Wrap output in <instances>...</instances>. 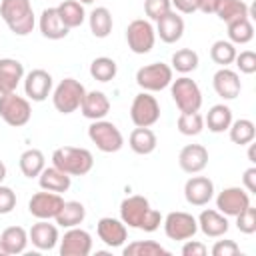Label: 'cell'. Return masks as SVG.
Listing matches in <instances>:
<instances>
[{"mask_svg": "<svg viewBox=\"0 0 256 256\" xmlns=\"http://www.w3.org/2000/svg\"><path fill=\"white\" fill-rule=\"evenodd\" d=\"M120 220L128 228L154 232L162 224V214L150 206L148 198L134 194V196H128L120 202Z\"/></svg>", "mask_w": 256, "mask_h": 256, "instance_id": "6da1fadb", "label": "cell"}, {"mask_svg": "<svg viewBox=\"0 0 256 256\" xmlns=\"http://www.w3.org/2000/svg\"><path fill=\"white\" fill-rule=\"evenodd\" d=\"M0 16L16 36H28L36 24L30 0H0Z\"/></svg>", "mask_w": 256, "mask_h": 256, "instance_id": "7a4b0ae2", "label": "cell"}, {"mask_svg": "<svg viewBox=\"0 0 256 256\" xmlns=\"http://www.w3.org/2000/svg\"><path fill=\"white\" fill-rule=\"evenodd\" d=\"M52 166L60 168L70 176H84L94 166V156L86 148L78 146H60L52 152Z\"/></svg>", "mask_w": 256, "mask_h": 256, "instance_id": "3957f363", "label": "cell"}, {"mask_svg": "<svg viewBox=\"0 0 256 256\" xmlns=\"http://www.w3.org/2000/svg\"><path fill=\"white\" fill-rule=\"evenodd\" d=\"M86 88L76 78H64L52 90V104L60 114H72L80 108Z\"/></svg>", "mask_w": 256, "mask_h": 256, "instance_id": "277c9868", "label": "cell"}, {"mask_svg": "<svg viewBox=\"0 0 256 256\" xmlns=\"http://www.w3.org/2000/svg\"><path fill=\"white\" fill-rule=\"evenodd\" d=\"M88 138L104 154L118 152L124 146V136H122L120 128L114 122H108L104 118L102 120H92V124L88 126Z\"/></svg>", "mask_w": 256, "mask_h": 256, "instance_id": "5b68a950", "label": "cell"}, {"mask_svg": "<svg viewBox=\"0 0 256 256\" xmlns=\"http://www.w3.org/2000/svg\"><path fill=\"white\" fill-rule=\"evenodd\" d=\"M170 94H172V100H174V104L180 112H198L200 106H202L200 86L192 78H188L186 74L172 80Z\"/></svg>", "mask_w": 256, "mask_h": 256, "instance_id": "8992f818", "label": "cell"}, {"mask_svg": "<svg viewBox=\"0 0 256 256\" xmlns=\"http://www.w3.org/2000/svg\"><path fill=\"white\" fill-rule=\"evenodd\" d=\"M0 118L14 128L26 126L32 118V106L30 100L24 96H18L16 92L0 94Z\"/></svg>", "mask_w": 256, "mask_h": 256, "instance_id": "52a82bcc", "label": "cell"}, {"mask_svg": "<svg viewBox=\"0 0 256 256\" xmlns=\"http://www.w3.org/2000/svg\"><path fill=\"white\" fill-rule=\"evenodd\" d=\"M174 80V70L164 62H152L136 72V84L144 92H160L168 88Z\"/></svg>", "mask_w": 256, "mask_h": 256, "instance_id": "ba28073f", "label": "cell"}, {"mask_svg": "<svg viewBox=\"0 0 256 256\" xmlns=\"http://www.w3.org/2000/svg\"><path fill=\"white\" fill-rule=\"evenodd\" d=\"M126 42L134 54H148L156 44V28L150 20L136 18L126 28Z\"/></svg>", "mask_w": 256, "mask_h": 256, "instance_id": "9c48e42d", "label": "cell"}, {"mask_svg": "<svg viewBox=\"0 0 256 256\" xmlns=\"http://www.w3.org/2000/svg\"><path fill=\"white\" fill-rule=\"evenodd\" d=\"M130 120L134 122V126H142V128H150L160 120V104L156 100V96H152V92H140L134 96L132 106H130Z\"/></svg>", "mask_w": 256, "mask_h": 256, "instance_id": "30bf717a", "label": "cell"}, {"mask_svg": "<svg viewBox=\"0 0 256 256\" xmlns=\"http://www.w3.org/2000/svg\"><path fill=\"white\" fill-rule=\"evenodd\" d=\"M162 226H164V234L176 242H184L188 238H194V234L198 232L196 218L188 212H182V210L166 214V218H162Z\"/></svg>", "mask_w": 256, "mask_h": 256, "instance_id": "8fae6325", "label": "cell"}, {"mask_svg": "<svg viewBox=\"0 0 256 256\" xmlns=\"http://www.w3.org/2000/svg\"><path fill=\"white\" fill-rule=\"evenodd\" d=\"M62 204H64V198L60 194L42 190V192L32 194V198L28 200V212L36 220H54L56 214L60 212Z\"/></svg>", "mask_w": 256, "mask_h": 256, "instance_id": "7c38bea8", "label": "cell"}, {"mask_svg": "<svg viewBox=\"0 0 256 256\" xmlns=\"http://www.w3.org/2000/svg\"><path fill=\"white\" fill-rule=\"evenodd\" d=\"M60 248V256H88L92 252V236L90 232L78 228V226H72V228H66L64 236L58 240Z\"/></svg>", "mask_w": 256, "mask_h": 256, "instance_id": "4fadbf2b", "label": "cell"}, {"mask_svg": "<svg viewBox=\"0 0 256 256\" xmlns=\"http://www.w3.org/2000/svg\"><path fill=\"white\" fill-rule=\"evenodd\" d=\"M250 206V194L240 186H228L216 196V210L224 216H236Z\"/></svg>", "mask_w": 256, "mask_h": 256, "instance_id": "5bb4252c", "label": "cell"}, {"mask_svg": "<svg viewBox=\"0 0 256 256\" xmlns=\"http://www.w3.org/2000/svg\"><path fill=\"white\" fill-rule=\"evenodd\" d=\"M52 86H54V80L50 72L42 68H34L24 76V92H26V98L32 102H44L50 96Z\"/></svg>", "mask_w": 256, "mask_h": 256, "instance_id": "9a60e30c", "label": "cell"}, {"mask_svg": "<svg viewBox=\"0 0 256 256\" xmlns=\"http://www.w3.org/2000/svg\"><path fill=\"white\" fill-rule=\"evenodd\" d=\"M96 234L108 248H120L128 240V226L118 218L104 216L96 224Z\"/></svg>", "mask_w": 256, "mask_h": 256, "instance_id": "2e32d148", "label": "cell"}, {"mask_svg": "<svg viewBox=\"0 0 256 256\" xmlns=\"http://www.w3.org/2000/svg\"><path fill=\"white\" fill-rule=\"evenodd\" d=\"M184 198L192 206H206L214 198V182L208 176H192L184 184Z\"/></svg>", "mask_w": 256, "mask_h": 256, "instance_id": "e0dca14e", "label": "cell"}, {"mask_svg": "<svg viewBox=\"0 0 256 256\" xmlns=\"http://www.w3.org/2000/svg\"><path fill=\"white\" fill-rule=\"evenodd\" d=\"M212 86H214V92L224 100H234L242 90L238 72L230 70L228 66L216 70V74L212 76Z\"/></svg>", "mask_w": 256, "mask_h": 256, "instance_id": "ac0fdd59", "label": "cell"}, {"mask_svg": "<svg viewBox=\"0 0 256 256\" xmlns=\"http://www.w3.org/2000/svg\"><path fill=\"white\" fill-rule=\"evenodd\" d=\"M182 34H184V18L176 10H170L156 20V36L162 42L176 44L182 38Z\"/></svg>", "mask_w": 256, "mask_h": 256, "instance_id": "d6986e66", "label": "cell"}, {"mask_svg": "<svg viewBox=\"0 0 256 256\" xmlns=\"http://www.w3.org/2000/svg\"><path fill=\"white\" fill-rule=\"evenodd\" d=\"M178 164L186 174H198L208 166V150L202 144H186L178 154Z\"/></svg>", "mask_w": 256, "mask_h": 256, "instance_id": "ffe728a7", "label": "cell"}, {"mask_svg": "<svg viewBox=\"0 0 256 256\" xmlns=\"http://www.w3.org/2000/svg\"><path fill=\"white\" fill-rule=\"evenodd\" d=\"M196 222H198V230H202V234L208 238H222L230 228L228 216H224L222 212L212 210V208L202 210L200 216L196 218Z\"/></svg>", "mask_w": 256, "mask_h": 256, "instance_id": "44dd1931", "label": "cell"}, {"mask_svg": "<svg viewBox=\"0 0 256 256\" xmlns=\"http://www.w3.org/2000/svg\"><path fill=\"white\" fill-rule=\"evenodd\" d=\"M58 240H60L58 226L50 224V220H38L28 230V242H32L38 250H52L56 248Z\"/></svg>", "mask_w": 256, "mask_h": 256, "instance_id": "7402d4cb", "label": "cell"}, {"mask_svg": "<svg viewBox=\"0 0 256 256\" xmlns=\"http://www.w3.org/2000/svg\"><path fill=\"white\" fill-rule=\"evenodd\" d=\"M20 80H24V66L16 58H0V94L16 92Z\"/></svg>", "mask_w": 256, "mask_h": 256, "instance_id": "603a6c76", "label": "cell"}, {"mask_svg": "<svg viewBox=\"0 0 256 256\" xmlns=\"http://www.w3.org/2000/svg\"><path fill=\"white\" fill-rule=\"evenodd\" d=\"M80 112L84 118L88 120H102L106 118V114L110 112V100L104 92L100 90H90L84 94L82 104H80Z\"/></svg>", "mask_w": 256, "mask_h": 256, "instance_id": "cb8c5ba5", "label": "cell"}, {"mask_svg": "<svg viewBox=\"0 0 256 256\" xmlns=\"http://www.w3.org/2000/svg\"><path fill=\"white\" fill-rule=\"evenodd\" d=\"M38 28L42 32L44 38L48 40H62L68 36V28L62 24L60 16H58V10L56 8H44L42 14H40V20H38Z\"/></svg>", "mask_w": 256, "mask_h": 256, "instance_id": "d4e9b609", "label": "cell"}, {"mask_svg": "<svg viewBox=\"0 0 256 256\" xmlns=\"http://www.w3.org/2000/svg\"><path fill=\"white\" fill-rule=\"evenodd\" d=\"M38 184H40L42 190H50V192L62 194V192H66L70 188L72 176L66 174V172H62L56 166H44V170L38 176Z\"/></svg>", "mask_w": 256, "mask_h": 256, "instance_id": "484cf974", "label": "cell"}, {"mask_svg": "<svg viewBox=\"0 0 256 256\" xmlns=\"http://www.w3.org/2000/svg\"><path fill=\"white\" fill-rule=\"evenodd\" d=\"M128 146L132 152L140 154V156H146V154H152L158 146V138L154 134V130L150 128H142V126H136L130 136H128Z\"/></svg>", "mask_w": 256, "mask_h": 256, "instance_id": "4316f807", "label": "cell"}, {"mask_svg": "<svg viewBox=\"0 0 256 256\" xmlns=\"http://www.w3.org/2000/svg\"><path fill=\"white\" fill-rule=\"evenodd\" d=\"M0 244L6 252V256L10 254H22L28 246V232L22 226H8L2 230L0 234Z\"/></svg>", "mask_w": 256, "mask_h": 256, "instance_id": "83f0119b", "label": "cell"}, {"mask_svg": "<svg viewBox=\"0 0 256 256\" xmlns=\"http://www.w3.org/2000/svg\"><path fill=\"white\" fill-rule=\"evenodd\" d=\"M86 218V208L82 202L78 200H68L62 204L60 212L56 214V226L60 228H72V226H80Z\"/></svg>", "mask_w": 256, "mask_h": 256, "instance_id": "f1b7e54d", "label": "cell"}, {"mask_svg": "<svg viewBox=\"0 0 256 256\" xmlns=\"http://www.w3.org/2000/svg\"><path fill=\"white\" fill-rule=\"evenodd\" d=\"M58 10V16L62 20V24L72 30V28H78L82 26V22L86 20V10H84V4H80L78 0H64L56 6Z\"/></svg>", "mask_w": 256, "mask_h": 256, "instance_id": "f546056e", "label": "cell"}, {"mask_svg": "<svg viewBox=\"0 0 256 256\" xmlns=\"http://www.w3.org/2000/svg\"><path fill=\"white\" fill-rule=\"evenodd\" d=\"M204 124L214 134L226 132L230 128V124H232V110H230V106H226V104H214L208 110V114L204 116Z\"/></svg>", "mask_w": 256, "mask_h": 256, "instance_id": "4dcf8cb0", "label": "cell"}, {"mask_svg": "<svg viewBox=\"0 0 256 256\" xmlns=\"http://www.w3.org/2000/svg\"><path fill=\"white\" fill-rule=\"evenodd\" d=\"M18 166H20V172L26 176V178H38L40 172L44 170L46 166V158L42 154V150L38 148H28L20 154V160H18Z\"/></svg>", "mask_w": 256, "mask_h": 256, "instance_id": "1f68e13d", "label": "cell"}, {"mask_svg": "<svg viewBox=\"0 0 256 256\" xmlns=\"http://www.w3.org/2000/svg\"><path fill=\"white\" fill-rule=\"evenodd\" d=\"M88 24H90V32L96 38H106V36H110L112 26H114L112 12L106 6H96L88 16Z\"/></svg>", "mask_w": 256, "mask_h": 256, "instance_id": "d6a6232c", "label": "cell"}, {"mask_svg": "<svg viewBox=\"0 0 256 256\" xmlns=\"http://www.w3.org/2000/svg\"><path fill=\"white\" fill-rule=\"evenodd\" d=\"M248 12H250V8L242 0H218L216 10H214V14L226 24L232 20H238V18H250Z\"/></svg>", "mask_w": 256, "mask_h": 256, "instance_id": "836d02e7", "label": "cell"}, {"mask_svg": "<svg viewBox=\"0 0 256 256\" xmlns=\"http://www.w3.org/2000/svg\"><path fill=\"white\" fill-rule=\"evenodd\" d=\"M228 134H230V140L238 146H246L250 142H254V136H256V126L252 120L248 118H240V120H232L230 128H228Z\"/></svg>", "mask_w": 256, "mask_h": 256, "instance_id": "e575fe53", "label": "cell"}, {"mask_svg": "<svg viewBox=\"0 0 256 256\" xmlns=\"http://www.w3.org/2000/svg\"><path fill=\"white\" fill-rule=\"evenodd\" d=\"M124 256H168L170 252L154 240H136L122 248Z\"/></svg>", "mask_w": 256, "mask_h": 256, "instance_id": "d590c367", "label": "cell"}, {"mask_svg": "<svg viewBox=\"0 0 256 256\" xmlns=\"http://www.w3.org/2000/svg\"><path fill=\"white\" fill-rule=\"evenodd\" d=\"M228 28V40L232 44H248L254 38V26L250 18H238L226 24Z\"/></svg>", "mask_w": 256, "mask_h": 256, "instance_id": "8d00e7d4", "label": "cell"}, {"mask_svg": "<svg viewBox=\"0 0 256 256\" xmlns=\"http://www.w3.org/2000/svg\"><path fill=\"white\" fill-rule=\"evenodd\" d=\"M200 64V58L198 54L192 50V48H180L172 54V60H170V68L180 72V74H188V72H194Z\"/></svg>", "mask_w": 256, "mask_h": 256, "instance_id": "74e56055", "label": "cell"}, {"mask_svg": "<svg viewBox=\"0 0 256 256\" xmlns=\"http://www.w3.org/2000/svg\"><path fill=\"white\" fill-rule=\"evenodd\" d=\"M116 72H118V64L108 58V56H98L92 60L90 64V76L98 82H110L116 78Z\"/></svg>", "mask_w": 256, "mask_h": 256, "instance_id": "f35d334b", "label": "cell"}, {"mask_svg": "<svg viewBox=\"0 0 256 256\" xmlns=\"http://www.w3.org/2000/svg\"><path fill=\"white\" fill-rule=\"evenodd\" d=\"M210 58L214 64L218 66H230L236 58V44H232L230 40H216L210 46Z\"/></svg>", "mask_w": 256, "mask_h": 256, "instance_id": "ab89813d", "label": "cell"}, {"mask_svg": "<svg viewBox=\"0 0 256 256\" xmlns=\"http://www.w3.org/2000/svg\"><path fill=\"white\" fill-rule=\"evenodd\" d=\"M176 126L184 136H198L204 130V116L200 112H180Z\"/></svg>", "mask_w": 256, "mask_h": 256, "instance_id": "60d3db41", "label": "cell"}, {"mask_svg": "<svg viewBox=\"0 0 256 256\" xmlns=\"http://www.w3.org/2000/svg\"><path fill=\"white\" fill-rule=\"evenodd\" d=\"M236 218V228L242 234H254L256 232V208H252V204L242 210L240 214L234 216Z\"/></svg>", "mask_w": 256, "mask_h": 256, "instance_id": "b9f144b4", "label": "cell"}, {"mask_svg": "<svg viewBox=\"0 0 256 256\" xmlns=\"http://www.w3.org/2000/svg\"><path fill=\"white\" fill-rule=\"evenodd\" d=\"M170 10H172L170 0H144V14L148 16V20L156 22L158 18H162Z\"/></svg>", "mask_w": 256, "mask_h": 256, "instance_id": "7bdbcfd3", "label": "cell"}, {"mask_svg": "<svg viewBox=\"0 0 256 256\" xmlns=\"http://www.w3.org/2000/svg\"><path fill=\"white\" fill-rule=\"evenodd\" d=\"M238 70L242 74H254L256 72V54L252 50H242V52H236V58H234Z\"/></svg>", "mask_w": 256, "mask_h": 256, "instance_id": "ee69618b", "label": "cell"}, {"mask_svg": "<svg viewBox=\"0 0 256 256\" xmlns=\"http://www.w3.org/2000/svg\"><path fill=\"white\" fill-rule=\"evenodd\" d=\"M16 208V192L10 186L0 184V214H10Z\"/></svg>", "mask_w": 256, "mask_h": 256, "instance_id": "f6af8a7d", "label": "cell"}, {"mask_svg": "<svg viewBox=\"0 0 256 256\" xmlns=\"http://www.w3.org/2000/svg\"><path fill=\"white\" fill-rule=\"evenodd\" d=\"M210 252L212 256H236L240 254V246L234 240H216Z\"/></svg>", "mask_w": 256, "mask_h": 256, "instance_id": "bcb514c9", "label": "cell"}, {"mask_svg": "<svg viewBox=\"0 0 256 256\" xmlns=\"http://www.w3.org/2000/svg\"><path fill=\"white\" fill-rule=\"evenodd\" d=\"M182 254L184 256H206L208 254V248H206V244L204 242H200V240H184V244H182Z\"/></svg>", "mask_w": 256, "mask_h": 256, "instance_id": "7dc6e473", "label": "cell"}, {"mask_svg": "<svg viewBox=\"0 0 256 256\" xmlns=\"http://www.w3.org/2000/svg\"><path fill=\"white\" fill-rule=\"evenodd\" d=\"M242 184H244V190L248 194H254L256 192V166L252 164L248 170H244L242 174Z\"/></svg>", "mask_w": 256, "mask_h": 256, "instance_id": "c3c4849f", "label": "cell"}, {"mask_svg": "<svg viewBox=\"0 0 256 256\" xmlns=\"http://www.w3.org/2000/svg\"><path fill=\"white\" fill-rule=\"evenodd\" d=\"M170 2L180 14H192L198 10V0H170Z\"/></svg>", "mask_w": 256, "mask_h": 256, "instance_id": "681fc988", "label": "cell"}, {"mask_svg": "<svg viewBox=\"0 0 256 256\" xmlns=\"http://www.w3.org/2000/svg\"><path fill=\"white\" fill-rule=\"evenodd\" d=\"M218 0H198V10L204 14H214Z\"/></svg>", "mask_w": 256, "mask_h": 256, "instance_id": "f907efd6", "label": "cell"}, {"mask_svg": "<svg viewBox=\"0 0 256 256\" xmlns=\"http://www.w3.org/2000/svg\"><path fill=\"white\" fill-rule=\"evenodd\" d=\"M248 146H250V150H248V160H250L252 164H256V152H254V144L250 142Z\"/></svg>", "mask_w": 256, "mask_h": 256, "instance_id": "816d5d0a", "label": "cell"}, {"mask_svg": "<svg viewBox=\"0 0 256 256\" xmlns=\"http://www.w3.org/2000/svg\"><path fill=\"white\" fill-rule=\"evenodd\" d=\"M6 172H8V170H6V164L0 160V184H2V182H4V178H6Z\"/></svg>", "mask_w": 256, "mask_h": 256, "instance_id": "f5cc1de1", "label": "cell"}, {"mask_svg": "<svg viewBox=\"0 0 256 256\" xmlns=\"http://www.w3.org/2000/svg\"><path fill=\"white\" fill-rule=\"evenodd\" d=\"M78 2H80V4H92L94 0H78Z\"/></svg>", "mask_w": 256, "mask_h": 256, "instance_id": "db71d44e", "label": "cell"}, {"mask_svg": "<svg viewBox=\"0 0 256 256\" xmlns=\"http://www.w3.org/2000/svg\"><path fill=\"white\" fill-rule=\"evenodd\" d=\"M0 256H6V252H4V248H2V244H0Z\"/></svg>", "mask_w": 256, "mask_h": 256, "instance_id": "11a10c76", "label": "cell"}]
</instances>
